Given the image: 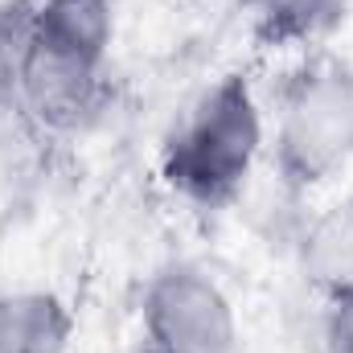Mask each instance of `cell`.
Returning <instances> with one entry per match:
<instances>
[{
	"label": "cell",
	"mask_w": 353,
	"mask_h": 353,
	"mask_svg": "<svg viewBox=\"0 0 353 353\" xmlns=\"http://www.w3.org/2000/svg\"><path fill=\"white\" fill-rule=\"evenodd\" d=\"M300 275L316 296L353 288V193L316 210L296 239Z\"/></svg>",
	"instance_id": "cell-6"
},
{
	"label": "cell",
	"mask_w": 353,
	"mask_h": 353,
	"mask_svg": "<svg viewBox=\"0 0 353 353\" xmlns=\"http://www.w3.org/2000/svg\"><path fill=\"white\" fill-rule=\"evenodd\" d=\"M136 353H148V350H136Z\"/></svg>",
	"instance_id": "cell-10"
},
{
	"label": "cell",
	"mask_w": 353,
	"mask_h": 353,
	"mask_svg": "<svg viewBox=\"0 0 353 353\" xmlns=\"http://www.w3.org/2000/svg\"><path fill=\"white\" fill-rule=\"evenodd\" d=\"M251 37L267 50H300L325 41L341 21L350 0H239Z\"/></svg>",
	"instance_id": "cell-8"
},
{
	"label": "cell",
	"mask_w": 353,
	"mask_h": 353,
	"mask_svg": "<svg viewBox=\"0 0 353 353\" xmlns=\"http://www.w3.org/2000/svg\"><path fill=\"white\" fill-rule=\"evenodd\" d=\"M140 329L148 353H239L234 304L197 263H165L148 275Z\"/></svg>",
	"instance_id": "cell-3"
},
{
	"label": "cell",
	"mask_w": 353,
	"mask_h": 353,
	"mask_svg": "<svg viewBox=\"0 0 353 353\" xmlns=\"http://www.w3.org/2000/svg\"><path fill=\"white\" fill-rule=\"evenodd\" d=\"M353 165V62L312 50L275 90L271 169L288 193H308Z\"/></svg>",
	"instance_id": "cell-2"
},
{
	"label": "cell",
	"mask_w": 353,
	"mask_h": 353,
	"mask_svg": "<svg viewBox=\"0 0 353 353\" xmlns=\"http://www.w3.org/2000/svg\"><path fill=\"white\" fill-rule=\"evenodd\" d=\"M263 107L243 70L222 74L201 90L161 144V176L181 201L226 210L247 189L263 152Z\"/></svg>",
	"instance_id": "cell-1"
},
{
	"label": "cell",
	"mask_w": 353,
	"mask_h": 353,
	"mask_svg": "<svg viewBox=\"0 0 353 353\" xmlns=\"http://www.w3.org/2000/svg\"><path fill=\"white\" fill-rule=\"evenodd\" d=\"M29 41L107 66L115 46V0H33Z\"/></svg>",
	"instance_id": "cell-5"
},
{
	"label": "cell",
	"mask_w": 353,
	"mask_h": 353,
	"mask_svg": "<svg viewBox=\"0 0 353 353\" xmlns=\"http://www.w3.org/2000/svg\"><path fill=\"white\" fill-rule=\"evenodd\" d=\"M17 107H25V115L46 132L83 136L111 107V70L87 58L25 41Z\"/></svg>",
	"instance_id": "cell-4"
},
{
	"label": "cell",
	"mask_w": 353,
	"mask_h": 353,
	"mask_svg": "<svg viewBox=\"0 0 353 353\" xmlns=\"http://www.w3.org/2000/svg\"><path fill=\"white\" fill-rule=\"evenodd\" d=\"M74 312L58 292L21 288L0 296V353H66Z\"/></svg>",
	"instance_id": "cell-7"
},
{
	"label": "cell",
	"mask_w": 353,
	"mask_h": 353,
	"mask_svg": "<svg viewBox=\"0 0 353 353\" xmlns=\"http://www.w3.org/2000/svg\"><path fill=\"white\" fill-rule=\"evenodd\" d=\"M321 350L353 353V288L321 296Z\"/></svg>",
	"instance_id": "cell-9"
}]
</instances>
